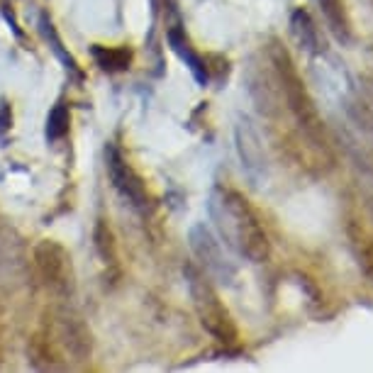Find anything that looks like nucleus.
Masks as SVG:
<instances>
[{"mask_svg":"<svg viewBox=\"0 0 373 373\" xmlns=\"http://www.w3.org/2000/svg\"><path fill=\"white\" fill-rule=\"evenodd\" d=\"M210 217L219 237L237 254L257 264L269 257L271 244L262 217L242 193L222 186L215 188L210 196Z\"/></svg>","mask_w":373,"mask_h":373,"instance_id":"1","label":"nucleus"},{"mask_svg":"<svg viewBox=\"0 0 373 373\" xmlns=\"http://www.w3.org/2000/svg\"><path fill=\"white\" fill-rule=\"evenodd\" d=\"M188 285H191L193 305H196L203 327L219 341L237 339V327H234V322L229 318L227 308L222 305V300L212 290V285L191 269H188Z\"/></svg>","mask_w":373,"mask_h":373,"instance_id":"2","label":"nucleus"},{"mask_svg":"<svg viewBox=\"0 0 373 373\" xmlns=\"http://www.w3.org/2000/svg\"><path fill=\"white\" fill-rule=\"evenodd\" d=\"M105 166H107V176H110L112 186L117 188L125 201H130L135 208H144L147 205V188L142 183V178L137 176V171L130 166V161L120 154L115 144H107L105 149Z\"/></svg>","mask_w":373,"mask_h":373,"instance_id":"3","label":"nucleus"},{"mask_svg":"<svg viewBox=\"0 0 373 373\" xmlns=\"http://www.w3.org/2000/svg\"><path fill=\"white\" fill-rule=\"evenodd\" d=\"M191 247H193V254H196L203 266H205V273H210L219 280L232 278L234 269L227 264L222 249H219V242L212 237V232L205 224H196V227L191 229Z\"/></svg>","mask_w":373,"mask_h":373,"instance_id":"4","label":"nucleus"},{"mask_svg":"<svg viewBox=\"0 0 373 373\" xmlns=\"http://www.w3.org/2000/svg\"><path fill=\"white\" fill-rule=\"evenodd\" d=\"M237 149L247 173L254 181H259L264 176V171H266V156H264L262 140H259L257 130H254L249 120H239L237 125Z\"/></svg>","mask_w":373,"mask_h":373,"instance_id":"5","label":"nucleus"},{"mask_svg":"<svg viewBox=\"0 0 373 373\" xmlns=\"http://www.w3.org/2000/svg\"><path fill=\"white\" fill-rule=\"evenodd\" d=\"M168 44H171L173 52H176L183 61H186V66H188V69H191V74L196 76L198 83L205 86V83H208V69H205V61H203L201 56H198L191 47H188V42H186V39H183V34L178 32V29H171V32H168Z\"/></svg>","mask_w":373,"mask_h":373,"instance_id":"6","label":"nucleus"},{"mask_svg":"<svg viewBox=\"0 0 373 373\" xmlns=\"http://www.w3.org/2000/svg\"><path fill=\"white\" fill-rule=\"evenodd\" d=\"M93 56L103 71H125L130 69V61H132V52L125 47H117V49L93 47Z\"/></svg>","mask_w":373,"mask_h":373,"instance_id":"7","label":"nucleus"},{"mask_svg":"<svg viewBox=\"0 0 373 373\" xmlns=\"http://www.w3.org/2000/svg\"><path fill=\"white\" fill-rule=\"evenodd\" d=\"M322 13H325V20L330 25V29L337 34L339 39H349V25H346L344 10H341V0H320Z\"/></svg>","mask_w":373,"mask_h":373,"instance_id":"8","label":"nucleus"},{"mask_svg":"<svg viewBox=\"0 0 373 373\" xmlns=\"http://www.w3.org/2000/svg\"><path fill=\"white\" fill-rule=\"evenodd\" d=\"M69 122H71L69 107L56 105L54 110L49 112V117H47V140L49 142L64 140V137L69 135Z\"/></svg>","mask_w":373,"mask_h":373,"instance_id":"9","label":"nucleus"},{"mask_svg":"<svg viewBox=\"0 0 373 373\" xmlns=\"http://www.w3.org/2000/svg\"><path fill=\"white\" fill-rule=\"evenodd\" d=\"M293 32L298 34L300 44H303L305 49L318 47V32H315L313 22H310V15L303 13V10L293 13Z\"/></svg>","mask_w":373,"mask_h":373,"instance_id":"10","label":"nucleus"},{"mask_svg":"<svg viewBox=\"0 0 373 373\" xmlns=\"http://www.w3.org/2000/svg\"><path fill=\"white\" fill-rule=\"evenodd\" d=\"M10 122H13V115H10V107H8V103H3V105H0V132L8 130Z\"/></svg>","mask_w":373,"mask_h":373,"instance_id":"11","label":"nucleus"}]
</instances>
